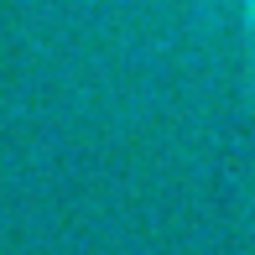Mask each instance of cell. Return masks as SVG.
Here are the masks:
<instances>
[{"label":"cell","instance_id":"1","mask_svg":"<svg viewBox=\"0 0 255 255\" xmlns=\"http://www.w3.org/2000/svg\"><path fill=\"white\" fill-rule=\"evenodd\" d=\"M250 5H255V0H250Z\"/></svg>","mask_w":255,"mask_h":255}]
</instances>
